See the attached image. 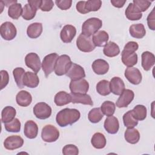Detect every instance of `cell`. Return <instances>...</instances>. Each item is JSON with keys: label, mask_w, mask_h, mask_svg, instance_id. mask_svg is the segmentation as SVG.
<instances>
[{"label": "cell", "mask_w": 155, "mask_h": 155, "mask_svg": "<svg viewBox=\"0 0 155 155\" xmlns=\"http://www.w3.org/2000/svg\"><path fill=\"white\" fill-rule=\"evenodd\" d=\"M81 117V113L77 109L65 108L56 114V121L59 126L65 127L76 122Z\"/></svg>", "instance_id": "cell-1"}, {"label": "cell", "mask_w": 155, "mask_h": 155, "mask_svg": "<svg viewBox=\"0 0 155 155\" xmlns=\"http://www.w3.org/2000/svg\"><path fill=\"white\" fill-rule=\"evenodd\" d=\"M102 26V21L97 18H91L86 20L82 25V34L91 36L95 34Z\"/></svg>", "instance_id": "cell-2"}, {"label": "cell", "mask_w": 155, "mask_h": 155, "mask_svg": "<svg viewBox=\"0 0 155 155\" xmlns=\"http://www.w3.org/2000/svg\"><path fill=\"white\" fill-rule=\"evenodd\" d=\"M72 63L69 56L67 54L61 55L56 63L54 70L55 74L59 76L66 74Z\"/></svg>", "instance_id": "cell-3"}, {"label": "cell", "mask_w": 155, "mask_h": 155, "mask_svg": "<svg viewBox=\"0 0 155 155\" xmlns=\"http://www.w3.org/2000/svg\"><path fill=\"white\" fill-rule=\"evenodd\" d=\"M59 137V131L54 125L48 124L45 125L41 131L42 139L45 142H53Z\"/></svg>", "instance_id": "cell-4"}, {"label": "cell", "mask_w": 155, "mask_h": 155, "mask_svg": "<svg viewBox=\"0 0 155 155\" xmlns=\"http://www.w3.org/2000/svg\"><path fill=\"white\" fill-rule=\"evenodd\" d=\"M59 56L56 53H52L46 55L42 62V68L45 77L51 74L54 70L56 63Z\"/></svg>", "instance_id": "cell-5"}, {"label": "cell", "mask_w": 155, "mask_h": 155, "mask_svg": "<svg viewBox=\"0 0 155 155\" xmlns=\"http://www.w3.org/2000/svg\"><path fill=\"white\" fill-rule=\"evenodd\" d=\"M76 46L78 48L85 53H89L93 51L96 47L92 38L83 34H80L76 39Z\"/></svg>", "instance_id": "cell-6"}, {"label": "cell", "mask_w": 155, "mask_h": 155, "mask_svg": "<svg viewBox=\"0 0 155 155\" xmlns=\"http://www.w3.org/2000/svg\"><path fill=\"white\" fill-rule=\"evenodd\" d=\"M0 34L4 39L12 41L16 36V28L12 22L6 21L1 25Z\"/></svg>", "instance_id": "cell-7"}, {"label": "cell", "mask_w": 155, "mask_h": 155, "mask_svg": "<svg viewBox=\"0 0 155 155\" xmlns=\"http://www.w3.org/2000/svg\"><path fill=\"white\" fill-rule=\"evenodd\" d=\"M71 93L85 94L88 91L89 84L87 80L81 79L78 80H71L69 85Z\"/></svg>", "instance_id": "cell-8"}, {"label": "cell", "mask_w": 155, "mask_h": 155, "mask_svg": "<svg viewBox=\"0 0 155 155\" xmlns=\"http://www.w3.org/2000/svg\"><path fill=\"white\" fill-rule=\"evenodd\" d=\"M33 113L38 119H46L51 114V108L45 102H39L34 106Z\"/></svg>", "instance_id": "cell-9"}, {"label": "cell", "mask_w": 155, "mask_h": 155, "mask_svg": "<svg viewBox=\"0 0 155 155\" xmlns=\"http://www.w3.org/2000/svg\"><path fill=\"white\" fill-rule=\"evenodd\" d=\"M25 63L27 67L31 69L35 73L39 71L42 65L39 56L35 53H30L25 56Z\"/></svg>", "instance_id": "cell-10"}, {"label": "cell", "mask_w": 155, "mask_h": 155, "mask_svg": "<svg viewBox=\"0 0 155 155\" xmlns=\"http://www.w3.org/2000/svg\"><path fill=\"white\" fill-rule=\"evenodd\" d=\"M122 62L128 67H131L137 63V54L134 50L124 48L122 53Z\"/></svg>", "instance_id": "cell-11"}, {"label": "cell", "mask_w": 155, "mask_h": 155, "mask_svg": "<svg viewBox=\"0 0 155 155\" xmlns=\"http://www.w3.org/2000/svg\"><path fill=\"white\" fill-rule=\"evenodd\" d=\"M124 75L127 79L133 85L139 84L142 79V76L139 70L133 67L126 68Z\"/></svg>", "instance_id": "cell-12"}, {"label": "cell", "mask_w": 155, "mask_h": 155, "mask_svg": "<svg viewBox=\"0 0 155 155\" xmlns=\"http://www.w3.org/2000/svg\"><path fill=\"white\" fill-rule=\"evenodd\" d=\"M134 97V92L130 89H125L120 94L116 105L118 108H125L132 102Z\"/></svg>", "instance_id": "cell-13"}, {"label": "cell", "mask_w": 155, "mask_h": 155, "mask_svg": "<svg viewBox=\"0 0 155 155\" xmlns=\"http://www.w3.org/2000/svg\"><path fill=\"white\" fill-rule=\"evenodd\" d=\"M24 144V139L18 135H13L7 137L4 141L5 148L8 150H14L21 148Z\"/></svg>", "instance_id": "cell-14"}, {"label": "cell", "mask_w": 155, "mask_h": 155, "mask_svg": "<svg viewBox=\"0 0 155 155\" xmlns=\"http://www.w3.org/2000/svg\"><path fill=\"white\" fill-rule=\"evenodd\" d=\"M76 34V28L70 24L65 25L62 28L60 33L61 41L64 43H70L73 39Z\"/></svg>", "instance_id": "cell-15"}, {"label": "cell", "mask_w": 155, "mask_h": 155, "mask_svg": "<svg viewBox=\"0 0 155 155\" xmlns=\"http://www.w3.org/2000/svg\"><path fill=\"white\" fill-rule=\"evenodd\" d=\"M66 75L71 80H78L85 77V73L84 68L75 63H72Z\"/></svg>", "instance_id": "cell-16"}, {"label": "cell", "mask_w": 155, "mask_h": 155, "mask_svg": "<svg viewBox=\"0 0 155 155\" xmlns=\"http://www.w3.org/2000/svg\"><path fill=\"white\" fill-rule=\"evenodd\" d=\"M104 128L110 134H116L119 129V123L117 117L111 116L107 117L104 121Z\"/></svg>", "instance_id": "cell-17"}, {"label": "cell", "mask_w": 155, "mask_h": 155, "mask_svg": "<svg viewBox=\"0 0 155 155\" xmlns=\"http://www.w3.org/2000/svg\"><path fill=\"white\" fill-rule=\"evenodd\" d=\"M92 69L93 71L99 75H103L106 74L109 70L108 63L102 59H98L92 63Z\"/></svg>", "instance_id": "cell-18"}, {"label": "cell", "mask_w": 155, "mask_h": 155, "mask_svg": "<svg viewBox=\"0 0 155 155\" xmlns=\"http://www.w3.org/2000/svg\"><path fill=\"white\" fill-rule=\"evenodd\" d=\"M110 90L115 95H120L125 90V84L119 77H113L110 82Z\"/></svg>", "instance_id": "cell-19"}, {"label": "cell", "mask_w": 155, "mask_h": 155, "mask_svg": "<svg viewBox=\"0 0 155 155\" xmlns=\"http://www.w3.org/2000/svg\"><path fill=\"white\" fill-rule=\"evenodd\" d=\"M126 18L130 21H137L142 18V13L133 3H130L125 12Z\"/></svg>", "instance_id": "cell-20"}, {"label": "cell", "mask_w": 155, "mask_h": 155, "mask_svg": "<svg viewBox=\"0 0 155 155\" xmlns=\"http://www.w3.org/2000/svg\"><path fill=\"white\" fill-rule=\"evenodd\" d=\"M24 135L28 139H35L38 133V127L36 122L30 120L27 121L24 125Z\"/></svg>", "instance_id": "cell-21"}, {"label": "cell", "mask_w": 155, "mask_h": 155, "mask_svg": "<svg viewBox=\"0 0 155 155\" xmlns=\"http://www.w3.org/2000/svg\"><path fill=\"white\" fill-rule=\"evenodd\" d=\"M23 84L24 86L29 88H35L39 84V79L37 73L27 71L25 73L23 78Z\"/></svg>", "instance_id": "cell-22"}, {"label": "cell", "mask_w": 155, "mask_h": 155, "mask_svg": "<svg viewBox=\"0 0 155 155\" xmlns=\"http://www.w3.org/2000/svg\"><path fill=\"white\" fill-rule=\"evenodd\" d=\"M16 101L18 105L25 107L31 104L32 96L29 92L25 90H21L16 94Z\"/></svg>", "instance_id": "cell-23"}, {"label": "cell", "mask_w": 155, "mask_h": 155, "mask_svg": "<svg viewBox=\"0 0 155 155\" xmlns=\"http://www.w3.org/2000/svg\"><path fill=\"white\" fill-rule=\"evenodd\" d=\"M142 67L145 71H149L155 63V56L153 53L146 51L142 53Z\"/></svg>", "instance_id": "cell-24"}, {"label": "cell", "mask_w": 155, "mask_h": 155, "mask_svg": "<svg viewBox=\"0 0 155 155\" xmlns=\"http://www.w3.org/2000/svg\"><path fill=\"white\" fill-rule=\"evenodd\" d=\"M109 39L107 32L104 30H100L93 35L92 40L96 47L105 46Z\"/></svg>", "instance_id": "cell-25"}, {"label": "cell", "mask_w": 155, "mask_h": 155, "mask_svg": "<svg viewBox=\"0 0 155 155\" xmlns=\"http://www.w3.org/2000/svg\"><path fill=\"white\" fill-rule=\"evenodd\" d=\"M71 101L73 104H82L84 105H93V102L90 95L85 93H77L73 94L71 93Z\"/></svg>", "instance_id": "cell-26"}, {"label": "cell", "mask_w": 155, "mask_h": 155, "mask_svg": "<svg viewBox=\"0 0 155 155\" xmlns=\"http://www.w3.org/2000/svg\"><path fill=\"white\" fill-rule=\"evenodd\" d=\"M42 32V24L41 22H34L30 24L27 29V36L31 39L40 36Z\"/></svg>", "instance_id": "cell-27"}, {"label": "cell", "mask_w": 155, "mask_h": 155, "mask_svg": "<svg viewBox=\"0 0 155 155\" xmlns=\"http://www.w3.org/2000/svg\"><path fill=\"white\" fill-rule=\"evenodd\" d=\"M130 35L136 39L143 38L146 34V30L142 24H135L131 25L129 28Z\"/></svg>", "instance_id": "cell-28"}, {"label": "cell", "mask_w": 155, "mask_h": 155, "mask_svg": "<svg viewBox=\"0 0 155 155\" xmlns=\"http://www.w3.org/2000/svg\"><path fill=\"white\" fill-rule=\"evenodd\" d=\"M124 137L126 141L131 144L137 143L140 139L139 131L133 128H128L124 133Z\"/></svg>", "instance_id": "cell-29"}, {"label": "cell", "mask_w": 155, "mask_h": 155, "mask_svg": "<svg viewBox=\"0 0 155 155\" xmlns=\"http://www.w3.org/2000/svg\"><path fill=\"white\" fill-rule=\"evenodd\" d=\"M103 53L106 56L112 58L117 56L120 53V48L115 42L110 41L104 46Z\"/></svg>", "instance_id": "cell-30"}, {"label": "cell", "mask_w": 155, "mask_h": 155, "mask_svg": "<svg viewBox=\"0 0 155 155\" xmlns=\"http://www.w3.org/2000/svg\"><path fill=\"white\" fill-rule=\"evenodd\" d=\"M54 101L57 106H63L71 102V94L64 91H61L54 96Z\"/></svg>", "instance_id": "cell-31"}, {"label": "cell", "mask_w": 155, "mask_h": 155, "mask_svg": "<svg viewBox=\"0 0 155 155\" xmlns=\"http://www.w3.org/2000/svg\"><path fill=\"white\" fill-rule=\"evenodd\" d=\"M16 111L15 108L11 106L5 107L1 112V121L2 123L11 122L15 119Z\"/></svg>", "instance_id": "cell-32"}, {"label": "cell", "mask_w": 155, "mask_h": 155, "mask_svg": "<svg viewBox=\"0 0 155 155\" xmlns=\"http://www.w3.org/2000/svg\"><path fill=\"white\" fill-rule=\"evenodd\" d=\"M106 138L101 133H96L92 136L91 143L93 147L96 149L104 148L106 145Z\"/></svg>", "instance_id": "cell-33"}, {"label": "cell", "mask_w": 155, "mask_h": 155, "mask_svg": "<svg viewBox=\"0 0 155 155\" xmlns=\"http://www.w3.org/2000/svg\"><path fill=\"white\" fill-rule=\"evenodd\" d=\"M133 117L137 120H143L147 117V108L143 105H137L131 110Z\"/></svg>", "instance_id": "cell-34"}, {"label": "cell", "mask_w": 155, "mask_h": 155, "mask_svg": "<svg viewBox=\"0 0 155 155\" xmlns=\"http://www.w3.org/2000/svg\"><path fill=\"white\" fill-rule=\"evenodd\" d=\"M22 8L20 3H15L8 7V15L13 19H18L22 15Z\"/></svg>", "instance_id": "cell-35"}, {"label": "cell", "mask_w": 155, "mask_h": 155, "mask_svg": "<svg viewBox=\"0 0 155 155\" xmlns=\"http://www.w3.org/2000/svg\"><path fill=\"white\" fill-rule=\"evenodd\" d=\"M38 8L36 7L31 5L30 4H26L23 8H22V17L23 19L27 21H30L33 19L36 14Z\"/></svg>", "instance_id": "cell-36"}, {"label": "cell", "mask_w": 155, "mask_h": 155, "mask_svg": "<svg viewBox=\"0 0 155 155\" xmlns=\"http://www.w3.org/2000/svg\"><path fill=\"white\" fill-rule=\"evenodd\" d=\"M104 114L102 113L101 108H94L91 109L88 114V119L91 123H98L103 118Z\"/></svg>", "instance_id": "cell-37"}, {"label": "cell", "mask_w": 155, "mask_h": 155, "mask_svg": "<svg viewBox=\"0 0 155 155\" xmlns=\"http://www.w3.org/2000/svg\"><path fill=\"white\" fill-rule=\"evenodd\" d=\"M25 73V70L21 67H16L13 70V75L15 82L17 86L20 88H22L24 87L23 84V78Z\"/></svg>", "instance_id": "cell-38"}, {"label": "cell", "mask_w": 155, "mask_h": 155, "mask_svg": "<svg viewBox=\"0 0 155 155\" xmlns=\"http://www.w3.org/2000/svg\"><path fill=\"white\" fill-rule=\"evenodd\" d=\"M97 92L102 96H107L111 93L110 82L107 80H101L96 85Z\"/></svg>", "instance_id": "cell-39"}, {"label": "cell", "mask_w": 155, "mask_h": 155, "mask_svg": "<svg viewBox=\"0 0 155 155\" xmlns=\"http://www.w3.org/2000/svg\"><path fill=\"white\" fill-rule=\"evenodd\" d=\"M101 110L102 113L105 116H113L114 113L116 110V105L113 102L106 101L102 104Z\"/></svg>", "instance_id": "cell-40"}, {"label": "cell", "mask_w": 155, "mask_h": 155, "mask_svg": "<svg viewBox=\"0 0 155 155\" xmlns=\"http://www.w3.org/2000/svg\"><path fill=\"white\" fill-rule=\"evenodd\" d=\"M123 122L125 127L127 128H133L138 124V120L133 117L131 110L128 111L124 114Z\"/></svg>", "instance_id": "cell-41"}, {"label": "cell", "mask_w": 155, "mask_h": 155, "mask_svg": "<svg viewBox=\"0 0 155 155\" xmlns=\"http://www.w3.org/2000/svg\"><path fill=\"white\" fill-rule=\"evenodd\" d=\"M21 122L18 118H15L13 120L4 124V127L8 132L18 133L21 130Z\"/></svg>", "instance_id": "cell-42"}, {"label": "cell", "mask_w": 155, "mask_h": 155, "mask_svg": "<svg viewBox=\"0 0 155 155\" xmlns=\"http://www.w3.org/2000/svg\"><path fill=\"white\" fill-rule=\"evenodd\" d=\"M102 5V1L100 0H89L85 1V9L87 13L96 12L99 10Z\"/></svg>", "instance_id": "cell-43"}, {"label": "cell", "mask_w": 155, "mask_h": 155, "mask_svg": "<svg viewBox=\"0 0 155 155\" xmlns=\"http://www.w3.org/2000/svg\"><path fill=\"white\" fill-rule=\"evenodd\" d=\"M133 4L135 5L141 12H143L150 7L151 4V1L147 0H133Z\"/></svg>", "instance_id": "cell-44"}, {"label": "cell", "mask_w": 155, "mask_h": 155, "mask_svg": "<svg viewBox=\"0 0 155 155\" xmlns=\"http://www.w3.org/2000/svg\"><path fill=\"white\" fill-rule=\"evenodd\" d=\"M62 153L64 155H78L79 154V149L74 145L68 144L63 147Z\"/></svg>", "instance_id": "cell-45"}, {"label": "cell", "mask_w": 155, "mask_h": 155, "mask_svg": "<svg viewBox=\"0 0 155 155\" xmlns=\"http://www.w3.org/2000/svg\"><path fill=\"white\" fill-rule=\"evenodd\" d=\"M55 3L58 8L62 10H66L70 8L71 6V0H56Z\"/></svg>", "instance_id": "cell-46"}, {"label": "cell", "mask_w": 155, "mask_h": 155, "mask_svg": "<svg viewBox=\"0 0 155 155\" xmlns=\"http://www.w3.org/2000/svg\"><path fill=\"white\" fill-rule=\"evenodd\" d=\"M54 6V2L51 0L41 1L39 8L43 12H50Z\"/></svg>", "instance_id": "cell-47"}, {"label": "cell", "mask_w": 155, "mask_h": 155, "mask_svg": "<svg viewBox=\"0 0 155 155\" xmlns=\"http://www.w3.org/2000/svg\"><path fill=\"white\" fill-rule=\"evenodd\" d=\"M147 24L150 29L151 30H155V13L154 8L150 13L147 18Z\"/></svg>", "instance_id": "cell-48"}, {"label": "cell", "mask_w": 155, "mask_h": 155, "mask_svg": "<svg viewBox=\"0 0 155 155\" xmlns=\"http://www.w3.org/2000/svg\"><path fill=\"white\" fill-rule=\"evenodd\" d=\"M1 90H2L4 88H5L7 85L8 84L9 82V75L8 72L6 70H1Z\"/></svg>", "instance_id": "cell-49"}, {"label": "cell", "mask_w": 155, "mask_h": 155, "mask_svg": "<svg viewBox=\"0 0 155 155\" xmlns=\"http://www.w3.org/2000/svg\"><path fill=\"white\" fill-rule=\"evenodd\" d=\"M85 1H80L78 2L76 5V10L78 12H79L81 14H86L87 13L85 9Z\"/></svg>", "instance_id": "cell-50"}, {"label": "cell", "mask_w": 155, "mask_h": 155, "mask_svg": "<svg viewBox=\"0 0 155 155\" xmlns=\"http://www.w3.org/2000/svg\"><path fill=\"white\" fill-rule=\"evenodd\" d=\"M126 1H122V0H111V4L117 8H122L124 7V4H125Z\"/></svg>", "instance_id": "cell-51"}, {"label": "cell", "mask_w": 155, "mask_h": 155, "mask_svg": "<svg viewBox=\"0 0 155 155\" xmlns=\"http://www.w3.org/2000/svg\"><path fill=\"white\" fill-rule=\"evenodd\" d=\"M28 3L38 9L41 4V0H28Z\"/></svg>", "instance_id": "cell-52"}, {"label": "cell", "mask_w": 155, "mask_h": 155, "mask_svg": "<svg viewBox=\"0 0 155 155\" xmlns=\"http://www.w3.org/2000/svg\"><path fill=\"white\" fill-rule=\"evenodd\" d=\"M5 4V5L8 7L9 5H11L12 4H15V3H17V1L16 0H13V1H3Z\"/></svg>", "instance_id": "cell-53"}]
</instances>
